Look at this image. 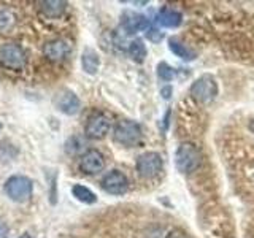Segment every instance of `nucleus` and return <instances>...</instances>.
<instances>
[{"label": "nucleus", "mask_w": 254, "mask_h": 238, "mask_svg": "<svg viewBox=\"0 0 254 238\" xmlns=\"http://www.w3.org/2000/svg\"><path fill=\"white\" fill-rule=\"evenodd\" d=\"M27 65V54L16 42L0 45V67L10 71H21Z\"/></svg>", "instance_id": "nucleus-1"}, {"label": "nucleus", "mask_w": 254, "mask_h": 238, "mask_svg": "<svg viewBox=\"0 0 254 238\" xmlns=\"http://www.w3.org/2000/svg\"><path fill=\"white\" fill-rule=\"evenodd\" d=\"M175 164H177L178 172L183 175L192 173L200 165V151L192 143H183L175 154Z\"/></svg>", "instance_id": "nucleus-2"}, {"label": "nucleus", "mask_w": 254, "mask_h": 238, "mask_svg": "<svg viewBox=\"0 0 254 238\" xmlns=\"http://www.w3.org/2000/svg\"><path fill=\"white\" fill-rule=\"evenodd\" d=\"M115 141L119 143V145L123 146H137L138 143L141 141V127L135 122V121H130V119H123V121H119L115 127Z\"/></svg>", "instance_id": "nucleus-3"}, {"label": "nucleus", "mask_w": 254, "mask_h": 238, "mask_svg": "<svg viewBox=\"0 0 254 238\" xmlns=\"http://www.w3.org/2000/svg\"><path fill=\"white\" fill-rule=\"evenodd\" d=\"M218 83L211 75H202L190 86V95L200 103H210L218 97Z\"/></svg>", "instance_id": "nucleus-4"}, {"label": "nucleus", "mask_w": 254, "mask_h": 238, "mask_svg": "<svg viewBox=\"0 0 254 238\" xmlns=\"http://www.w3.org/2000/svg\"><path fill=\"white\" fill-rule=\"evenodd\" d=\"M32 179L22 175H14V177L8 178L5 182V192L11 198L13 202H26L32 195Z\"/></svg>", "instance_id": "nucleus-5"}, {"label": "nucleus", "mask_w": 254, "mask_h": 238, "mask_svg": "<svg viewBox=\"0 0 254 238\" xmlns=\"http://www.w3.org/2000/svg\"><path fill=\"white\" fill-rule=\"evenodd\" d=\"M162 167H164L162 157L159 153H154V151L143 153L137 159V172L145 179L156 178L162 172Z\"/></svg>", "instance_id": "nucleus-6"}, {"label": "nucleus", "mask_w": 254, "mask_h": 238, "mask_svg": "<svg viewBox=\"0 0 254 238\" xmlns=\"http://www.w3.org/2000/svg\"><path fill=\"white\" fill-rule=\"evenodd\" d=\"M111 129V119L108 115L97 111L92 113L87 119V122L84 125V133L92 140H102L103 137H107V133Z\"/></svg>", "instance_id": "nucleus-7"}, {"label": "nucleus", "mask_w": 254, "mask_h": 238, "mask_svg": "<svg viewBox=\"0 0 254 238\" xmlns=\"http://www.w3.org/2000/svg\"><path fill=\"white\" fill-rule=\"evenodd\" d=\"M43 58L48 59L50 62H61L64 59H67L71 53V45L67 38H51L43 45L42 48Z\"/></svg>", "instance_id": "nucleus-8"}, {"label": "nucleus", "mask_w": 254, "mask_h": 238, "mask_svg": "<svg viewBox=\"0 0 254 238\" xmlns=\"http://www.w3.org/2000/svg\"><path fill=\"white\" fill-rule=\"evenodd\" d=\"M53 103H54V107L61 111V113L67 115V116L76 115L78 111H79V107H81L78 95L73 91L65 89V87L56 92L54 99H53Z\"/></svg>", "instance_id": "nucleus-9"}, {"label": "nucleus", "mask_w": 254, "mask_h": 238, "mask_svg": "<svg viewBox=\"0 0 254 238\" xmlns=\"http://www.w3.org/2000/svg\"><path fill=\"white\" fill-rule=\"evenodd\" d=\"M102 189L111 195H123L129 189V179L119 170H111L102 178Z\"/></svg>", "instance_id": "nucleus-10"}, {"label": "nucleus", "mask_w": 254, "mask_h": 238, "mask_svg": "<svg viewBox=\"0 0 254 238\" xmlns=\"http://www.w3.org/2000/svg\"><path fill=\"white\" fill-rule=\"evenodd\" d=\"M79 170L84 175H97L105 169V157L99 149H87L86 153L79 157Z\"/></svg>", "instance_id": "nucleus-11"}, {"label": "nucleus", "mask_w": 254, "mask_h": 238, "mask_svg": "<svg viewBox=\"0 0 254 238\" xmlns=\"http://www.w3.org/2000/svg\"><path fill=\"white\" fill-rule=\"evenodd\" d=\"M68 3L64 0H45V2L38 3L40 14L46 19H59L67 11Z\"/></svg>", "instance_id": "nucleus-12"}, {"label": "nucleus", "mask_w": 254, "mask_h": 238, "mask_svg": "<svg viewBox=\"0 0 254 238\" xmlns=\"http://www.w3.org/2000/svg\"><path fill=\"white\" fill-rule=\"evenodd\" d=\"M123 27L129 32V34H135V32H140V30H148L149 21L143 14L126 11L123 14Z\"/></svg>", "instance_id": "nucleus-13"}, {"label": "nucleus", "mask_w": 254, "mask_h": 238, "mask_svg": "<svg viewBox=\"0 0 254 238\" xmlns=\"http://www.w3.org/2000/svg\"><path fill=\"white\" fill-rule=\"evenodd\" d=\"M183 21V16L180 11L172 10V8H162L161 11L156 16V22L157 26L161 27H167V29H175L178 27Z\"/></svg>", "instance_id": "nucleus-14"}, {"label": "nucleus", "mask_w": 254, "mask_h": 238, "mask_svg": "<svg viewBox=\"0 0 254 238\" xmlns=\"http://www.w3.org/2000/svg\"><path fill=\"white\" fill-rule=\"evenodd\" d=\"M81 67L87 75H95L100 67V59L99 54L91 48H86L81 54Z\"/></svg>", "instance_id": "nucleus-15"}, {"label": "nucleus", "mask_w": 254, "mask_h": 238, "mask_svg": "<svg viewBox=\"0 0 254 238\" xmlns=\"http://www.w3.org/2000/svg\"><path fill=\"white\" fill-rule=\"evenodd\" d=\"M16 11L10 6H0V32L8 34L16 26Z\"/></svg>", "instance_id": "nucleus-16"}, {"label": "nucleus", "mask_w": 254, "mask_h": 238, "mask_svg": "<svg viewBox=\"0 0 254 238\" xmlns=\"http://www.w3.org/2000/svg\"><path fill=\"white\" fill-rule=\"evenodd\" d=\"M169 48H170V51L175 54V56H178L180 59L183 60H194L195 59V53L192 50H189V48L186 45H183L180 43L178 40H175V38H170L169 40Z\"/></svg>", "instance_id": "nucleus-17"}, {"label": "nucleus", "mask_w": 254, "mask_h": 238, "mask_svg": "<svg viewBox=\"0 0 254 238\" xmlns=\"http://www.w3.org/2000/svg\"><path fill=\"white\" fill-rule=\"evenodd\" d=\"M71 194H73L76 200L83 202L86 205H92L97 202V195H95L89 187H86L83 184H75L71 187Z\"/></svg>", "instance_id": "nucleus-18"}, {"label": "nucleus", "mask_w": 254, "mask_h": 238, "mask_svg": "<svg viewBox=\"0 0 254 238\" xmlns=\"http://www.w3.org/2000/svg\"><path fill=\"white\" fill-rule=\"evenodd\" d=\"M146 46L141 40H133L129 45V54L135 62H143L146 58Z\"/></svg>", "instance_id": "nucleus-19"}, {"label": "nucleus", "mask_w": 254, "mask_h": 238, "mask_svg": "<svg viewBox=\"0 0 254 238\" xmlns=\"http://www.w3.org/2000/svg\"><path fill=\"white\" fill-rule=\"evenodd\" d=\"M157 75L161 79H164V81H172L175 76V70L169 65V63L161 62L157 65Z\"/></svg>", "instance_id": "nucleus-20"}, {"label": "nucleus", "mask_w": 254, "mask_h": 238, "mask_svg": "<svg viewBox=\"0 0 254 238\" xmlns=\"http://www.w3.org/2000/svg\"><path fill=\"white\" fill-rule=\"evenodd\" d=\"M146 37H148V40L149 42H153V43H159L161 40L164 38V34L159 29H156V27H149L148 30H146Z\"/></svg>", "instance_id": "nucleus-21"}, {"label": "nucleus", "mask_w": 254, "mask_h": 238, "mask_svg": "<svg viewBox=\"0 0 254 238\" xmlns=\"http://www.w3.org/2000/svg\"><path fill=\"white\" fill-rule=\"evenodd\" d=\"M165 238H188V235L183 232L181 229H173L172 232H169V235H167Z\"/></svg>", "instance_id": "nucleus-22"}, {"label": "nucleus", "mask_w": 254, "mask_h": 238, "mask_svg": "<svg viewBox=\"0 0 254 238\" xmlns=\"http://www.w3.org/2000/svg\"><path fill=\"white\" fill-rule=\"evenodd\" d=\"M8 232H10V230H8V226L3 221H0V238H6Z\"/></svg>", "instance_id": "nucleus-23"}, {"label": "nucleus", "mask_w": 254, "mask_h": 238, "mask_svg": "<svg viewBox=\"0 0 254 238\" xmlns=\"http://www.w3.org/2000/svg\"><path fill=\"white\" fill-rule=\"evenodd\" d=\"M170 94H172V87H164V89H162L164 99H170Z\"/></svg>", "instance_id": "nucleus-24"}, {"label": "nucleus", "mask_w": 254, "mask_h": 238, "mask_svg": "<svg viewBox=\"0 0 254 238\" xmlns=\"http://www.w3.org/2000/svg\"><path fill=\"white\" fill-rule=\"evenodd\" d=\"M248 127H250V130L254 133V119H251V121H250V124H248Z\"/></svg>", "instance_id": "nucleus-25"}, {"label": "nucleus", "mask_w": 254, "mask_h": 238, "mask_svg": "<svg viewBox=\"0 0 254 238\" xmlns=\"http://www.w3.org/2000/svg\"><path fill=\"white\" fill-rule=\"evenodd\" d=\"M21 238H29V235H22Z\"/></svg>", "instance_id": "nucleus-26"}, {"label": "nucleus", "mask_w": 254, "mask_h": 238, "mask_svg": "<svg viewBox=\"0 0 254 238\" xmlns=\"http://www.w3.org/2000/svg\"><path fill=\"white\" fill-rule=\"evenodd\" d=\"M0 129H2V122H0Z\"/></svg>", "instance_id": "nucleus-27"}]
</instances>
